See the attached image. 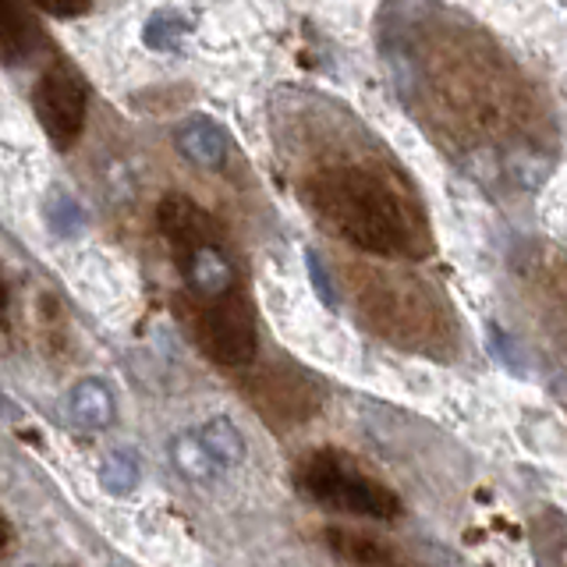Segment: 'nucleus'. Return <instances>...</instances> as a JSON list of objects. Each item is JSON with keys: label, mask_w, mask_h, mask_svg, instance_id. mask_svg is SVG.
Wrapping results in <instances>:
<instances>
[{"label": "nucleus", "mask_w": 567, "mask_h": 567, "mask_svg": "<svg viewBox=\"0 0 567 567\" xmlns=\"http://www.w3.org/2000/svg\"><path fill=\"white\" fill-rule=\"evenodd\" d=\"M319 209L344 230L351 241H359L377 252H394L401 248L404 224L394 192L383 188L369 174H337L327 188L319 192Z\"/></svg>", "instance_id": "f257e3e1"}, {"label": "nucleus", "mask_w": 567, "mask_h": 567, "mask_svg": "<svg viewBox=\"0 0 567 567\" xmlns=\"http://www.w3.org/2000/svg\"><path fill=\"white\" fill-rule=\"evenodd\" d=\"M301 486L312 496V501L327 504L333 511L344 514H365V518H380L390 522L401 514V501L386 486L372 483L362 472H354L344 457L337 454H319L306 461V472H301Z\"/></svg>", "instance_id": "f03ea898"}, {"label": "nucleus", "mask_w": 567, "mask_h": 567, "mask_svg": "<svg viewBox=\"0 0 567 567\" xmlns=\"http://www.w3.org/2000/svg\"><path fill=\"white\" fill-rule=\"evenodd\" d=\"M85 103H89V89L82 75L68 64H53L47 75L35 82L32 106L35 117H40L43 132L58 150L75 146L85 124Z\"/></svg>", "instance_id": "7ed1b4c3"}, {"label": "nucleus", "mask_w": 567, "mask_h": 567, "mask_svg": "<svg viewBox=\"0 0 567 567\" xmlns=\"http://www.w3.org/2000/svg\"><path fill=\"white\" fill-rule=\"evenodd\" d=\"M256 341V323L241 306H217L203 316V344L224 365H241L252 359Z\"/></svg>", "instance_id": "20e7f679"}, {"label": "nucleus", "mask_w": 567, "mask_h": 567, "mask_svg": "<svg viewBox=\"0 0 567 567\" xmlns=\"http://www.w3.org/2000/svg\"><path fill=\"white\" fill-rule=\"evenodd\" d=\"M68 419L75 430L103 433L117 419V398L114 390L96 377H85L68 390Z\"/></svg>", "instance_id": "39448f33"}, {"label": "nucleus", "mask_w": 567, "mask_h": 567, "mask_svg": "<svg viewBox=\"0 0 567 567\" xmlns=\"http://www.w3.org/2000/svg\"><path fill=\"white\" fill-rule=\"evenodd\" d=\"M174 146L192 167L199 171H220L227 164V135L213 117H188L174 135Z\"/></svg>", "instance_id": "423d86ee"}, {"label": "nucleus", "mask_w": 567, "mask_h": 567, "mask_svg": "<svg viewBox=\"0 0 567 567\" xmlns=\"http://www.w3.org/2000/svg\"><path fill=\"white\" fill-rule=\"evenodd\" d=\"M171 465L182 472L188 483H213V478L220 475V465L217 457L209 454V447L203 443V436L195 430H185L171 440Z\"/></svg>", "instance_id": "0eeeda50"}, {"label": "nucleus", "mask_w": 567, "mask_h": 567, "mask_svg": "<svg viewBox=\"0 0 567 567\" xmlns=\"http://www.w3.org/2000/svg\"><path fill=\"white\" fill-rule=\"evenodd\" d=\"M199 436L209 447V454L217 457L220 468H235V465H241V461H245V436H241V430L227 415L209 419L199 430Z\"/></svg>", "instance_id": "6e6552de"}, {"label": "nucleus", "mask_w": 567, "mask_h": 567, "mask_svg": "<svg viewBox=\"0 0 567 567\" xmlns=\"http://www.w3.org/2000/svg\"><path fill=\"white\" fill-rule=\"evenodd\" d=\"M142 478V457L132 447H117L103 457L100 465V486L111 496H128Z\"/></svg>", "instance_id": "1a4fd4ad"}, {"label": "nucleus", "mask_w": 567, "mask_h": 567, "mask_svg": "<svg viewBox=\"0 0 567 567\" xmlns=\"http://www.w3.org/2000/svg\"><path fill=\"white\" fill-rule=\"evenodd\" d=\"M47 224H50L53 235L75 238L79 230L85 227V213L68 192H58V195H50V203H47Z\"/></svg>", "instance_id": "9d476101"}, {"label": "nucleus", "mask_w": 567, "mask_h": 567, "mask_svg": "<svg viewBox=\"0 0 567 567\" xmlns=\"http://www.w3.org/2000/svg\"><path fill=\"white\" fill-rule=\"evenodd\" d=\"M188 32V22L177 11H159L150 18V25L142 29V40H146L153 50H171L177 47V40Z\"/></svg>", "instance_id": "9b49d317"}, {"label": "nucleus", "mask_w": 567, "mask_h": 567, "mask_svg": "<svg viewBox=\"0 0 567 567\" xmlns=\"http://www.w3.org/2000/svg\"><path fill=\"white\" fill-rule=\"evenodd\" d=\"M29 22H22L18 14V0H4V53H8V64H14L22 58V35H29Z\"/></svg>", "instance_id": "f8f14e48"}, {"label": "nucleus", "mask_w": 567, "mask_h": 567, "mask_svg": "<svg viewBox=\"0 0 567 567\" xmlns=\"http://www.w3.org/2000/svg\"><path fill=\"white\" fill-rule=\"evenodd\" d=\"M306 266H309V280H312V288L316 295L327 301V306H333V284L323 270V259H319L316 252H306Z\"/></svg>", "instance_id": "ddd939ff"}, {"label": "nucleus", "mask_w": 567, "mask_h": 567, "mask_svg": "<svg viewBox=\"0 0 567 567\" xmlns=\"http://www.w3.org/2000/svg\"><path fill=\"white\" fill-rule=\"evenodd\" d=\"M35 4H40L43 11H50V14L71 18V14H82L89 0H35Z\"/></svg>", "instance_id": "4468645a"}]
</instances>
